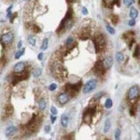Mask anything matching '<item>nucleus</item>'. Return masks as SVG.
Here are the masks:
<instances>
[{"mask_svg":"<svg viewBox=\"0 0 140 140\" xmlns=\"http://www.w3.org/2000/svg\"><path fill=\"white\" fill-rule=\"evenodd\" d=\"M68 122H69V118H68V116L66 115H63L61 118V124L62 126L64 128L67 127V125H68Z\"/></svg>","mask_w":140,"mask_h":140,"instance_id":"nucleus-15","label":"nucleus"},{"mask_svg":"<svg viewBox=\"0 0 140 140\" xmlns=\"http://www.w3.org/2000/svg\"><path fill=\"white\" fill-rule=\"evenodd\" d=\"M89 37H90V32L88 30H85V29H83L81 34L79 35V37H80V39L82 40H86L88 39Z\"/></svg>","mask_w":140,"mask_h":140,"instance_id":"nucleus-16","label":"nucleus"},{"mask_svg":"<svg viewBox=\"0 0 140 140\" xmlns=\"http://www.w3.org/2000/svg\"><path fill=\"white\" fill-rule=\"evenodd\" d=\"M74 43V38H73V37H68L66 38V40H65V44H66L67 46H71L72 44Z\"/></svg>","mask_w":140,"mask_h":140,"instance_id":"nucleus-28","label":"nucleus"},{"mask_svg":"<svg viewBox=\"0 0 140 140\" xmlns=\"http://www.w3.org/2000/svg\"><path fill=\"white\" fill-rule=\"evenodd\" d=\"M95 112H96L95 107L87 108V109L84 111V113H83V122H85V123H87V124H90V123H91V118L94 117Z\"/></svg>","mask_w":140,"mask_h":140,"instance_id":"nucleus-4","label":"nucleus"},{"mask_svg":"<svg viewBox=\"0 0 140 140\" xmlns=\"http://www.w3.org/2000/svg\"><path fill=\"white\" fill-rule=\"evenodd\" d=\"M27 40H28V42H29V44H30V45H32V46L36 45V39L34 38L33 36H28Z\"/></svg>","mask_w":140,"mask_h":140,"instance_id":"nucleus-26","label":"nucleus"},{"mask_svg":"<svg viewBox=\"0 0 140 140\" xmlns=\"http://www.w3.org/2000/svg\"><path fill=\"white\" fill-rule=\"evenodd\" d=\"M55 121H56V116L52 115V117H51V122H52V123H54Z\"/></svg>","mask_w":140,"mask_h":140,"instance_id":"nucleus-39","label":"nucleus"},{"mask_svg":"<svg viewBox=\"0 0 140 140\" xmlns=\"http://www.w3.org/2000/svg\"><path fill=\"white\" fill-rule=\"evenodd\" d=\"M105 71H106V69L104 68L102 62L99 61L95 64V66H94V72H95V75H97V76H103L104 74H105Z\"/></svg>","mask_w":140,"mask_h":140,"instance_id":"nucleus-8","label":"nucleus"},{"mask_svg":"<svg viewBox=\"0 0 140 140\" xmlns=\"http://www.w3.org/2000/svg\"><path fill=\"white\" fill-rule=\"evenodd\" d=\"M138 16V11L135 8H131V10H130V17L132 19H136V17Z\"/></svg>","mask_w":140,"mask_h":140,"instance_id":"nucleus-19","label":"nucleus"},{"mask_svg":"<svg viewBox=\"0 0 140 140\" xmlns=\"http://www.w3.org/2000/svg\"><path fill=\"white\" fill-rule=\"evenodd\" d=\"M64 138H66V140H74V134H67L65 136H64Z\"/></svg>","mask_w":140,"mask_h":140,"instance_id":"nucleus-33","label":"nucleus"},{"mask_svg":"<svg viewBox=\"0 0 140 140\" xmlns=\"http://www.w3.org/2000/svg\"><path fill=\"white\" fill-rule=\"evenodd\" d=\"M33 30L35 31V33H39L40 31H41V29H40L38 26H37V25H34V26H33Z\"/></svg>","mask_w":140,"mask_h":140,"instance_id":"nucleus-36","label":"nucleus"},{"mask_svg":"<svg viewBox=\"0 0 140 140\" xmlns=\"http://www.w3.org/2000/svg\"><path fill=\"white\" fill-rule=\"evenodd\" d=\"M13 39H14V35H13L12 33H10V32L3 34V35L0 37V42H1V44H2L3 47L9 45V44L13 41Z\"/></svg>","mask_w":140,"mask_h":140,"instance_id":"nucleus-5","label":"nucleus"},{"mask_svg":"<svg viewBox=\"0 0 140 140\" xmlns=\"http://www.w3.org/2000/svg\"><path fill=\"white\" fill-rule=\"evenodd\" d=\"M139 112H140V108H139Z\"/></svg>","mask_w":140,"mask_h":140,"instance_id":"nucleus-43","label":"nucleus"},{"mask_svg":"<svg viewBox=\"0 0 140 140\" xmlns=\"http://www.w3.org/2000/svg\"><path fill=\"white\" fill-rule=\"evenodd\" d=\"M15 132H16V127L15 126H13V125H10V126H8V127H7L6 131H5V134H6L7 136H10V135H12Z\"/></svg>","mask_w":140,"mask_h":140,"instance_id":"nucleus-13","label":"nucleus"},{"mask_svg":"<svg viewBox=\"0 0 140 140\" xmlns=\"http://www.w3.org/2000/svg\"><path fill=\"white\" fill-rule=\"evenodd\" d=\"M102 64H103V66H104V68H105V69H108L109 67H111L113 65V59H112V57H110V56H107V57H106L103 60Z\"/></svg>","mask_w":140,"mask_h":140,"instance_id":"nucleus-10","label":"nucleus"},{"mask_svg":"<svg viewBox=\"0 0 140 140\" xmlns=\"http://www.w3.org/2000/svg\"><path fill=\"white\" fill-rule=\"evenodd\" d=\"M96 85H97V80L96 79L88 80L85 85H84V87H83V92L84 94H90L91 91H92L96 88Z\"/></svg>","mask_w":140,"mask_h":140,"instance_id":"nucleus-6","label":"nucleus"},{"mask_svg":"<svg viewBox=\"0 0 140 140\" xmlns=\"http://www.w3.org/2000/svg\"><path fill=\"white\" fill-rule=\"evenodd\" d=\"M41 72H42V71H41L40 68H36L35 71L33 72V76L35 77V78H38V77L41 75Z\"/></svg>","mask_w":140,"mask_h":140,"instance_id":"nucleus-27","label":"nucleus"},{"mask_svg":"<svg viewBox=\"0 0 140 140\" xmlns=\"http://www.w3.org/2000/svg\"><path fill=\"white\" fill-rule=\"evenodd\" d=\"M134 57H135V58L140 57V47L139 46H136V47H135V50H134Z\"/></svg>","mask_w":140,"mask_h":140,"instance_id":"nucleus-25","label":"nucleus"},{"mask_svg":"<svg viewBox=\"0 0 140 140\" xmlns=\"http://www.w3.org/2000/svg\"><path fill=\"white\" fill-rule=\"evenodd\" d=\"M139 5H140V0H139Z\"/></svg>","mask_w":140,"mask_h":140,"instance_id":"nucleus-42","label":"nucleus"},{"mask_svg":"<svg viewBox=\"0 0 140 140\" xmlns=\"http://www.w3.org/2000/svg\"><path fill=\"white\" fill-rule=\"evenodd\" d=\"M110 127H111V122H110L109 119H107L105 121V125H104V133L106 134L107 132L109 131Z\"/></svg>","mask_w":140,"mask_h":140,"instance_id":"nucleus-17","label":"nucleus"},{"mask_svg":"<svg viewBox=\"0 0 140 140\" xmlns=\"http://www.w3.org/2000/svg\"><path fill=\"white\" fill-rule=\"evenodd\" d=\"M124 59H125V57L122 52H119L116 53V60H117V62H118L119 64L120 63H122V62L124 61Z\"/></svg>","mask_w":140,"mask_h":140,"instance_id":"nucleus-18","label":"nucleus"},{"mask_svg":"<svg viewBox=\"0 0 140 140\" xmlns=\"http://www.w3.org/2000/svg\"><path fill=\"white\" fill-rule=\"evenodd\" d=\"M52 72H53V75H54L55 78L58 79H64L67 76V71L65 70L64 67L62 66L61 64H55V65H53Z\"/></svg>","mask_w":140,"mask_h":140,"instance_id":"nucleus-3","label":"nucleus"},{"mask_svg":"<svg viewBox=\"0 0 140 140\" xmlns=\"http://www.w3.org/2000/svg\"><path fill=\"white\" fill-rule=\"evenodd\" d=\"M128 25H129V26H134V25H135V20L134 19H131L130 21H128Z\"/></svg>","mask_w":140,"mask_h":140,"instance_id":"nucleus-35","label":"nucleus"},{"mask_svg":"<svg viewBox=\"0 0 140 140\" xmlns=\"http://www.w3.org/2000/svg\"><path fill=\"white\" fill-rule=\"evenodd\" d=\"M92 41H94V44H95V48L96 50V52H101L105 50L107 42H106V37H104V35H102V34L96 35L92 38Z\"/></svg>","mask_w":140,"mask_h":140,"instance_id":"nucleus-1","label":"nucleus"},{"mask_svg":"<svg viewBox=\"0 0 140 140\" xmlns=\"http://www.w3.org/2000/svg\"><path fill=\"white\" fill-rule=\"evenodd\" d=\"M82 13L84 15H87V14H88V10H87V9H86L85 7H83L82 8Z\"/></svg>","mask_w":140,"mask_h":140,"instance_id":"nucleus-38","label":"nucleus"},{"mask_svg":"<svg viewBox=\"0 0 140 140\" xmlns=\"http://www.w3.org/2000/svg\"><path fill=\"white\" fill-rule=\"evenodd\" d=\"M70 99V96L66 92H62L60 95H58V97H57V101L59 105L61 104V105H64V104H66Z\"/></svg>","mask_w":140,"mask_h":140,"instance_id":"nucleus-9","label":"nucleus"},{"mask_svg":"<svg viewBox=\"0 0 140 140\" xmlns=\"http://www.w3.org/2000/svg\"><path fill=\"white\" fill-rule=\"evenodd\" d=\"M130 115L131 116L135 115V106H134V105H133L132 107L130 108Z\"/></svg>","mask_w":140,"mask_h":140,"instance_id":"nucleus-31","label":"nucleus"},{"mask_svg":"<svg viewBox=\"0 0 140 140\" xmlns=\"http://www.w3.org/2000/svg\"><path fill=\"white\" fill-rule=\"evenodd\" d=\"M112 106H113L112 100H111L110 98H107V100H106V102H105V107L107 108V109H109V108L112 107Z\"/></svg>","mask_w":140,"mask_h":140,"instance_id":"nucleus-21","label":"nucleus"},{"mask_svg":"<svg viewBox=\"0 0 140 140\" xmlns=\"http://www.w3.org/2000/svg\"><path fill=\"white\" fill-rule=\"evenodd\" d=\"M50 131H51V126H50V125H46L45 126V132L46 133H50Z\"/></svg>","mask_w":140,"mask_h":140,"instance_id":"nucleus-37","label":"nucleus"},{"mask_svg":"<svg viewBox=\"0 0 140 140\" xmlns=\"http://www.w3.org/2000/svg\"><path fill=\"white\" fill-rule=\"evenodd\" d=\"M106 27H107V32H108L110 35H114V34H115V29H114L112 26H110L109 25H106Z\"/></svg>","mask_w":140,"mask_h":140,"instance_id":"nucleus-29","label":"nucleus"},{"mask_svg":"<svg viewBox=\"0 0 140 140\" xmlns=\"http://www.w3.org/2000/svg\"><path fill=\"white\" fill-rule=\"evenodd\" d=\"M13 107L11 106V105H8V106H6V107H5V109H4V115L6 116V117H10V116L13 114Z\"/></svg>","mask_w":140,"mask_h":140,"instance_id":"nucleus-12","label":"nucleus"},{"mask_svg":"<svg viewBox=\"0 0 140 140\" xmlns=\"http://www.w3.org/2000/svg\"><path fill=\"white\" fill-rule=\"evenodd\" d=\"M48 43H49V40H48V38H45V39L43 40L42 45H41V47H40V49L42 50V51H45V50L48 48Z\"/></svg>","mask_w":140,"mask_h":140,"instance_id":"nucleus-24","label":"nucleus"},{"mask_svg":"<svg viewBox=\"0 0 140 140\" xmlns=\"http://www.w3.org/2000/svg\"><path fill=\"white\" fill-rule=\"evenodd\" d=\"M139 96V89L137 86H132L128 91V99L129 100H136Z\"/></svg>","mask_w":140,"mask_h":140,"instance_id":"nucleus-7","label":"nucleus"},{"mask_svg":"<svg viewBox=\"0 0 140 140\" xmlns=\"http://www.w3.org/2000/svg\"><path fill=\"white\" fill-rule=\"evenodd\" d=\"M46 107H47V102H46V100H44V99L40 100L39 103H38V107H39V109L45 110Z\"/></svg>","mask_w":140,"mask_h":140,"instance_id":"nucleus-20","label":"nucleus"},{"mask_svg":"<svg viewBox=\"0 0 140 140\" xmlns=\"http://www.w3.org/2000/svg\"><path fill=\"white\" fill-rule=\"evenodd\" d=\"M21 45H22V42H21V41H19V44H18V48H21Z\"/></svg>","mask_w":140,"mask_h":140,"instance_id":"nucleus-41","label":"nucleus"},{"mask_svg":"<svg viewBox=\"0 0 140 140\" xmlns=\"http://www.w3.org/2000/svg\"><path fill=\"white\" fill-rule=\"evenodd\" d=\"M51 113H52V115H53V116L56 115V114H57V109H56V107H52V108H51Z\"/></svg>","mask_w":140,"mask_h":140,"instance_id":"nucleus-34","label":"nucleus"},{"mask_svg":"<svg viewBox=\"0 0 140 140\" xmlns=\"http://www.w3.org/2000/svg\"><path fill=\"white\" fill-rule=\"evenodd\" d=\"M81 87H82V82L81 81H79V82L75 83V84L74 83H68L65 86V91L64 92L68 94L69 96H74V95H76L79 92Z\"/></svg>","mask_w":140,"mask_h":140,"instance_id":"nucleus-2","label":"nucleus"},{"mask_svg":"<svg viewBox=\"0 0 140 140\" xmlns=\"http://www.w3.org/2000/svg\"><path fill=\"white\" fill-rule=\"evenodd\" d=\"M25 52V48H22V50H21V51H18V52L15 53V59H20V57H21V55H24Z\"/></svg>","mask_w":140,"mask_h":140,"instance_id":"nucleus-23","label":"nucleus"},{"mask_svg":"<svg viewBox=\"0 0 140 140\" xmlns=\"http://www.w3.org/2000/svg\"><path fill=\"white\" fill-rule=\"evenodd\" d=\"M56 89H57V85H56L55 83H52V84H51V85L49 86V90H50V91H55Z\"/></svg>","mask_w":140,"mask_h":140,"instance_id":"nucleus-32","label":"nucleus"},{"mask_svg":"<svg viewBox=\"0 0 140 140\" xmlns=\"http://www.w3.org/2000/svg\"><path fill=\"white\" fill-rule=\"evenodd\" d=\"M25 64L24 63V62H20V63H18V64H16L14 68H13L14 72L17 74L22 73V72L25 71Z\"/></svg>","mask_w":140,"mask_h":140,"instance_id":"nucleus-11","label":"nucleus"},{"mask_svg":"<svg viewBox=\"0 0 140 140\" xmlns=\"http://www.w3.org/2000/svg\"><path fill=\"white\" fill-rule=\"evenodd\" d=\"M110 19H111V21L113 22V25H117L118 21H119V16L116 15V14H112L110 16Z\"/></svg>","mask_w":140,"mask_h":140,"instance_id":"nucleus-22","label":"nucleus"},{"mask_svg":"<svg viewBox=\"0 0 140 140\" xmlns=\"http://www.w3.org/2000/svg\"><path fill=\"white\" fill-rule=\"evenodd\" d=\"M37 57H38V60H42V57H43V53H42V52H40Z\"/></svg>","mask_w":140,"mask_h":140,"instance_id":"nucleus-40","label":"nucleus"},{"mask_svg":"<svg viewBox=\"0 0 140 140\" xmlns=\"http://www.w3.org/2000/svg\"><path fill=\"white\" fill-rule=\"evenodd\" d=\"M134 3V0H123V4L127 8L128 7H131Z\"/></svg>","mask_w":140,"mask_h":140,"instance_id":"nucleus-30","label":"nucleus"},{"mask_svg":"<svg viewBox=\"0 0 140 140\" xmlns=\"http://www.w3.org/2000/svg\"><path fill=\"white\" fill-rule=\"evenodd\" d=\"M134 33L133 31H128V32H126V33H124L122 35V37H123L124 39L127 38L128 41H130V40H132L134 38Z\"/></svg>","mask_w":140,"mask_h":140,"instance_id":"nucleus-14","label":"nucleus"}]
</instances>
